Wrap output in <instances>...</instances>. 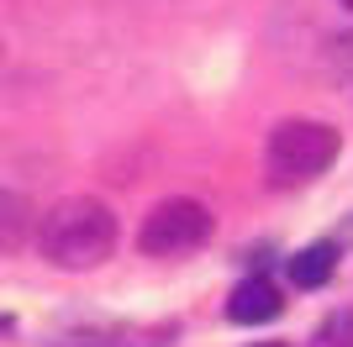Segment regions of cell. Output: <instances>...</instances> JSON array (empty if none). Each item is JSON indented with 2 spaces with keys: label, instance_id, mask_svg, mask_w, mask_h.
Returning <instances> with one entry per match:
<instances>
[{
  "label": "cell",
  "instance_id": "cell-1",
  "mask_svg": "<svg viewBox=\"0 0 353 347\" xmlns=\"http://www.w3.org/2000/svg\"><path fill=\"white\" fill-rule=\"evenodd\" d=\"M37 253H43V263L63 269V274L101 269L117 253V216H111V205L90 200V195L59 200L53 211L37 216Z\"/></svg>",
  "mask_w": 353,
  "mask_h": 347
},
{
  "label": "cell",
  "instance_id": "cell-2",
  "mask_svg": "<svg viewBox=\"0 0 353 347\" xmlns=\"http://www.w3.org/2000/svg\"><path fill=\"white\" fill-rule=\"evenodd\" d=\"M338 127H327V121H280V127L269 132V147H264V169H269V185H311L316 174L332 169V158H338Z\"/></svg>",
  "mask_w": 353,
  "mask_h": 347
},
{
  "label": "cell",
  "instance_id": "cell-3",
  "mask_svg": "<svg viewBox=\"0 0 353 347\" xmlns=\"http://www.w3.org/2000/svg\"><path fill=\"white\" fill-rule=\"evenodd\" d=\"M211 231H216V216H211L201 200L169 195V200H159L143 216L137 247H143L148 258H185V253H201V247L211 242Z\"/></svg>",
  "mask_w": 353,
  "mask_h": 347
},
{
  "label": "cell",
  "instance_id": "cell-4",
  "mask_svg": "<svg viewBox=\"0 0 353 347\" xmlns=\"http://www.w3.org/2000/svg\"><path fill=\"white\" fill-rule=\"evenodd\" d=\"M280 311H285V300L269 279H243V284L232 289V300H227V321H237V326H264V321H274Z\"/></svg>",
  "mask_w": 353,
  "mask_h": 347
},
{
  "label": "cell",
  "instance_id": "cell-5",
  "mask_svg": "<svg viewBox=\"0 0 353 347\" xmlns=\"http://www.w3.org/2000/svg\"><path fill=\"white\" fill-rule=\"evenodd\" d=\"M332 269H338V242H311L285 263V274H290L295 289H322L332 279Z\"/></svg>",
  "mask_w": 353,
  "mask_h": 347
},
{
  "label": "cell",
  "instance_id": "cell-6",
  "mask_svg": "<svg viewBox=\"0 0 353 347\" xmlns=\"http://www.w3.org/2000/svg\"><path fill=\"white\" fill-rule=\"evenodd\" d=\"M311 347H353V311H338V316H327Z\"/></svg>",
  "mask_w": 353,
  "mask_h": 347
},
{
  "label": "cell",
  "instance_id": "cell-7",
  "mask_svg": "<svg viewBox=\"0 0 353 347\" xmlns=\"http://www.w3.org/2000/svg\"><path fill=\"white\" fill-rule=\"evenodd\" d=\"M259 347H285V342H259Z\"/></svg>",
  "mask_w": 353,
  "mask_h": 347
},
{
  "label": "cell",
  "instance_id": "cell-8",
  "mask_svg": "<svg viewBox=\"0 0 353 347\" xmlns=\"http://www.w3.org/2000/svg\"><path fill=\"white\" fill-rule=\"evenodd\" d=\"M343 6H348V11H353V0H343Z\"/></svg>",
  "mask_w": 353,
  "mask_h": 347
}]
</instances>
